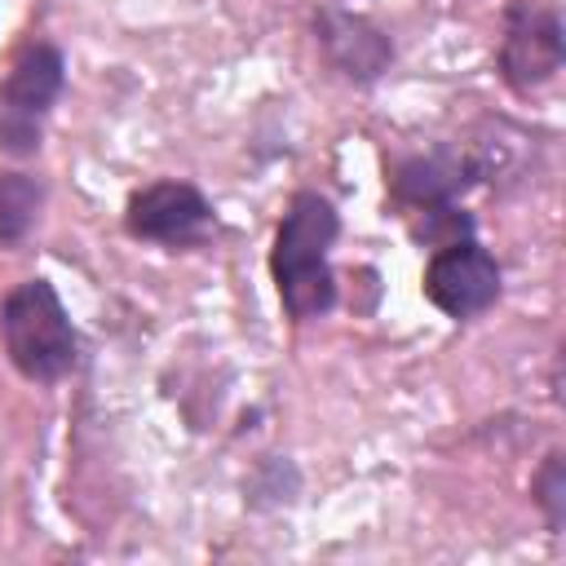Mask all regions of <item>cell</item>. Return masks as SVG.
<instances>
[{
    "label": "cell",
    "mask_w": 566,
    "mask_h": 566,
    "mask_svg": "<svg viewBox=\"0 0 566 566\" xmlns=\"http://www.w3.org/2000/svg\"><path fill=\"white\" fill-rule=\"evenodd\" d=\"M340 239V212L318 190H296L274 226L270 274L279 287V305L292 323H314L336 305V270L327 261Z\"/></svg>",
    "instance_id": "1"
},
{
    "label": "cell",
    "mask_w": 566,
    "mask_h": 566,
    "mask_svg": "<svg viewBox=\"0 0 566 566\" xmlns=\"http://www.w3.org/2000/svg\"><path fill=\"white\" fill-rule=\"evenodd\" d=\"M0 354L31 385H57L75 371L80 336L49 279H22L0 296Z\"/></svg>",
    "instance_id": "2"
},
{
    "label": "cell",
    "mask_w": 566,
    "mask_h": 566,
    "mask_svg": "<svg viewBox=\"0 0 566 566\" xmlns=\"http://www.w3.org/2000/svg\"><path fill=\"white\" fill-rule=\"evenodd\" d=\"M562 62H566V35H562L557 4H548V0H509L504 4L500 53H495L500 80L517 97H531L535 88L557 80Z\"/></svg>",
    "instance_id": "3"
},
{
    "label": "cell",
    "mask_w": 566,
    "mask_h": 566,
    "mask_svg": "<svg viewBox=\"0 0 566 566\" xmlns=\"http://www.w3.org/2000/svg\"><path fill=\"white\" fill-rule=\"evenodd\" d=\"M212 226H217V212L195 181L164 177V181L137 186L124 203V234L137 243H155L164 252H186L203 243Z\"/></svg>",
    "instance_id": "4"
},
{
    "label": "cell",
    "mask_w": 566,
    "mask_h": 566,
    "mask_svg": "<svg viewBox=\"0 0 566 566\" xmlns=\"http://www.w3.org/2000/svg\"><path fill=\"white\" fill-rule=\"evenodd\" d=\"M420 287H424V301L438 314L464 323V318L486 314L500 301L504 274H500V261L478 239H460V243H447V248L429 252Z\"/></svg>",
    "instance_id": "5"
},
{
    "label": "cell",
    "mask_w": 566,
    "mask_h": 566,
    "mask_svg": "<svg viewBox=\"0 0 566 566\" xmlns=\"http://www.w3.org/2000/svg\"><path fill=\"white\" fill-rule=\"evenodd\" d=\"M314 44L323 62L349 80V84H376L394 66V40L385 27H376L367 13L345 9V4H323L314 9Z\"/></svg>",
    "instance_id": "6"
},
{
    "label": "cell",
    "mask_w": 566,
    "mask_h": 566,
    "mask_svg": "<svg viewBox=\"0 0 566 566\" xmlns=\"http://www.w3.org/2000/svg\"><path fill=\"white\" fill-rule=\"evenodd\" d=\"M478 186V172L464 155V146H433L420 155H407L389 172V199L402 212L433 208V203H460Z\"/></svg>",
    "instance_id": "7"
},
{
    "label": "cell",
    "mask_w": 566,
    "mask_h": 566,
    "mask_svg": "<svg viewBox=\"0 0 566 566\" xmlns=\"http://www.w3.org/2000/svg\"><path fill=\"white\" fill-rule=\"evenodd\" d=\"M62 88H66V53L49 40H31L13 57L9 75L0 80V111L22 115L31 124H44L49 111L57 106Z\"/></svg>",
    "instance_id": "8"
},
{
    "label": "cell",
    "mask_w": 566,
    "mask_h": 566,
    "mask_svg": "<svg viewBox=\"0 0 566 566\" xmlns=\"http://www.w3.org/2000/svg\"><path fill=\"white\" fill-rule=\"evenodd\" d=\"M44 208V181L22 168H0V248H18Z\"/></svg>",
    "instance_id": "9"
},
{
    "label": "cell",
    "mask_w": 566,
    "mask_h": 566,
    "mask_svg": "<svg viewBox=\"0 0 566 566\" xmlns=\"http://www.w3.org/2000/svg\"><path fill=\"white\" fill-rule=\"evenodd\" d=\"M407 234L420 243V248H447V243H460V239H473V217L460 208V203H433V208H416L407 212Z\"/></svg>",
    "instance_id": "10"
},
{
    "label": "cell",
    "mask_w": 566,
    "mask_h": 566,
    "mask_svg": "<svg viewBox=\"0 0 566 566\" xmlns=\"http://www.w3.org/2000/svg\"><path fill=\"white\" fill-rule=\"evenodd\" d=\"M296 491H301V473L287 455H265L252 469V478L243 482V500L252 509H283L296 500Z\"/></svg>",
    "instance_id": "11"
},
{
    "label": "cell",
    "mask_w": 566,
    "mask_h": 566,
    "mask_svg": "<svg viewBox=\"0 0 566 566\" xmlns=\"http://www.w3.org/2000/svg\"><path fill=\"white\" fill-rule=\"evenodd\" d=\"M531 500L544 513V526L553 535H562V526H566V455L562 451H548L539 460V469L531 473Z\"/></svg>",
    "instance_id": "12"
}]
</instances>
